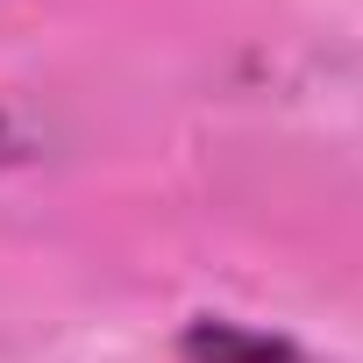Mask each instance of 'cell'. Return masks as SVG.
Returning a JSON list of instances; mask_svg holds the SVG:
<instances>
[{"instance_id": "1", "label": "cell", "mask_w": 363, "mask_h": 363, "mask_svg": "<svg viewBox=\"0 0 363 363\" xmlns=\"http://www.w3.org/2000/svg\"><path fill=\"white\" fill-rule=\"evenodd\" d=\"M178 363H313V356L292 335H271V328H250L228 313H200L178 335Z\"/></svg>"}, {"instance_id": "2", "label": "cell", "mask_w": 363, "mask_h": 363, "mask_svg": "<svg viewBox=\"0 0 363 363\" xmlns=\"http://www.w3.org/2000/svg\"><path fill=\"white\" fill-rule=\"evenodd\" d=\"M8 157H15V128H8V121H0V164H8Z\"/></svg>"}]
</instances>
